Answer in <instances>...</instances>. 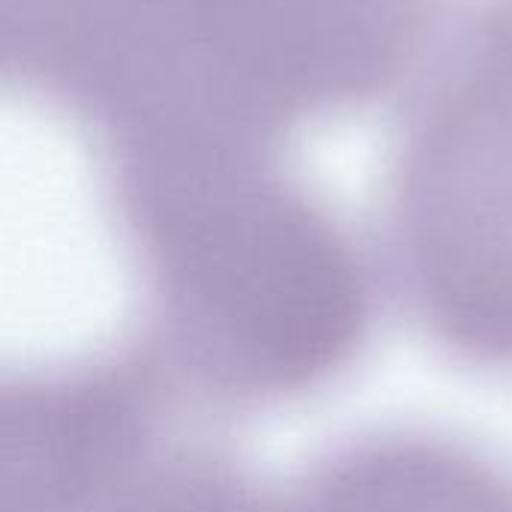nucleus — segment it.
<instances>
[{
  "label": "nucleus",
  "instance_id": "obj_1",
  "mask_svg": "<svg viewBox=\"0 0 512 512\" xmlns=\"http://www.w3.org/2000/svg\"><path fill=\"white\" fill-rule=\"evenodd\" d=\"M393 258L423 327L512 369V0L492 3L420 93L390 186Z\"/></svg>",
  "mask_w": 512,
  "mask_h": 512
},
{
  "label": "nucleus",
  "instance_id": "obj_2",
  "mask_svg": "<svg viewBox=\"0 0 512 512\" xmlns=\"http://www.w3.org/2000/svg\"><path fill=\"white\" fill-rule=\"evenodd\" d=\"M324 512H512V474L465 444L393 432L342 465Z\"/></svg>",
  "mask_w": 512,
  "mask_h": 512
}]
</instances>
